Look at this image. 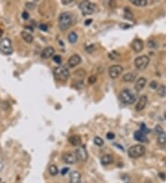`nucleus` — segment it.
<instances>
[{
	"mask_svg": "<svg viewBox=\"0 0 166 183\" xmlns=\"http://www.w3.org/2000/svg\"><path fill=\"white\" fill-rule=\"evenodd\" d=\"M73 23V17L70 12H63L58 19V24L61 30H65L70 28Z\"/></svg>",
	"mask_w": 166,
	"mask_h": 183,
	"instance_id": "f257e3e1",
	"label": "nucleus"
},
{
	"mask_svg": "<svg viewBox=\"0 0 166 183\" xmlns=\"http://www.w3.org/2000/svg\"><path fill=\"white\" fill-rule=\"evenodd\" d=\"M145 152H146V148L141 144L133 145L127 151V154L131 158H140L145 155Z\"/></svg>",
	"mask_w": 166,
	"mask_h": 183,
	"instance_id": "f03ea898",
	"label": "nucleus"
},
{
	"mask_svg": "<svg viewBox=\"0 0 166 183\" xmlns=\"http://www.w3.org/2000/svg\"><path fill=\"white\" fill-rule=\"evenodd\" d=\"M119 98L125 105L134 104L137 99L136 95L133 94L129 89H124L119 95Z\"/></svg>",
	"mask_w": 166,
	"mask_h": 183,
	"instance_id": "7ed1b4c3",
	"label": "nucleus"
},
{
	"mask_svg": "<svg viewBox=\"0 0 166 183\" xmlns=\"http://www.w3.org/2000/svg\"><path fill=\"white\" fill-rule=\"evenodd\" d=\"M54 75L56 80L61 81H65L69 80L70 73L69 70L65 67H56L54 70Z\"/></svg>",
	"mask_w": 166,
	"mask_h": 183,
	"instance_id": "20e7f679",
	"label": "nucleus"
},
{
	"mask_svg": "<svg viewBox=\"0 0 166 183\" xmlns=\"http://www.w3.org/2000/svg\"><path fill=\"white\" fill-rule=\"evenodd\" d=\"M79 8L80 9L81 13L84 16H87V15H91L94 13V11L96 9V5L90 1H83L79 5Z\"/></svg>",
	"mask_w": 166,
	"mask_h": 183,
	"instance_id": "39448f33",
	"label": "nucleus"
},
{
	"mask_svg": "<svg viewBox=\"0 0 166 183\" xmlns=\"http://www.w3.org/2000/svg\"><path fill=\"white\" fill-rule=\"evenodd\" d=\"M0 52L6 56L11 55L13 53L12 43L9 38H3L0 41Z\"/></svg>",
	"mask_w": 166,
	"mask_h": 183,
	"instance_id": "423d86ee",
	"label": "nucleus"
},
{
	"mask_svg": "<svg viewBox=\"0 0 166 183\" xmlns=\"http://www.w3.org/2000/svg\"><path fill=\"white\" fill-rule=\"evenodd\" d=\"M150 63V58L147 56H140L135 59V66L138 70H145Z\"/></svg>",
	"mask_w": 166,
	"mask_h": 183,
	"instance_id": "0eeeda50",
	"label": "nucleus"
},
{
	"mask_svg": "<svg viewBox=\"0 0 166 183\" xmlns=\"http://www.w3.org/2000/svg\"><path fill=\"white\" fill-rule=\"evenodd\" d=\"M124 71V68L120 65H114L109 68V75L112 79L118 78Z\"/></svg>",
	"mask_w": 166,
	"mask_h": 183,
	"instance_id": "6e6552de",
	"label": "nucleus"
},
{
	"mask_svg": "<svg viewBox=\"0 0 166 183\" xmlns=\"http://www.w3.org/2000/svg\"><path fill=\"white\" fill-rule=\"evenodd\" d=\"M155 131H156V133H157L158 143H159L161 146L165 145V143H166V134H165V132L163 131L162 128H161L160 125H157V126L155 127Z\"/></svg>",
	"mask_w": 166,
	"mask_h": 183,
	"instance_id": "1a4fd4ad",
	"label": "nucleus"
},
{
	"mask_svg": "<svg viewBox=\"0 0 166 183\" xmlns=\"http://www.w3.org/2000/svg\"><path fill=\"white\" fill-rule=\"evenodd\" d=\"M80 63H81V57L78 54L72 55L68 60V64H69V68H75V67L79 66Z\"/></svg>",
	"mask_w": 166,
	"mask_h": 183,
	"instance_id": "9d476101",
	"label": "nucleus"
},
{
	"mask_svg": "<svg viewBox=\"0 0 166 183\" xmlns=\"http://www.w3.org/2000/svg\"><path fill=\"white\" fill-rule=\"evenodd\" d=\"M75 155L77 156L78 160L80 161H86L88 159V152L87 150L85 149V147H79L76 150Z\"/></svg>",
	"mask_w": 166,
	"mask_h": 183,
	"instance_id": "9b49d317",
	"label": "nucleus"
},
{
	"mask_svg": "<svg viewBox=\"0 0 166 183\" xmlns=\"http://www.w3.org/2000/svg\"><path fill=\"white\" fill-rule=\"evenodd\" d=\"M63 160L66 164L73 165V164H75L77 162L78 159H77V156H76V155L74 154V152H66V154H65L63 156Z\"/></svg>",
	"mask_w": 166,
	"mask_h": 183,
	"instance_id": "f8f14e48",
	"label": "nucleus"
},
{
	"mask_svg": "<svg viewBox=\"0 0 166 183\" xmlns=\"http://www.w3.org/2000/svg\"><path fill=\"white\" fill-rule=\"evenodd\" d=\"M147 103H148V97L146 95H141L136 105V110L137 111H141L143 110L146 106H147Z\"/></svg>",
	"mask_w": 166,
	"mask_h": 183,
	"instance_id": "ddd939ff",
	"label": "nucleus"
},
{
	"mask_svg": "<svg viewBox=\"0 0 166 183\" xmlns=\"http://www.w3.org/2000/svg\"><path fill=\"white\" fill-rule=\"evenodd\" d=\"M132 48H133V50H134L136 53H140V52H141L142 50H143V47H144V45H143V42L140 40V39H135L134 41H133V43H132Z\"/></svg>",
	"mask_w": 166,
	"mask_h": 183,
	"instance_id": "4468645a",
	"label": "nucleus"
},
{
	"mask_svg": "<svg viewBox=\"0 0 166 183\" xmlns=\"http://www.w3.org/2000/svg\"><path fill=\"white\" fill-rule=\"evenodd\" d=\"M70 182L71 183H81V175L79 171L73 170L70 172Z\"/></svg>",
	"mask_w": 166,
	"mask_h": 183,
	"instance_id": "2eb2a0df",
	"label": "nucleus"
},
{
	"mask_svg": "<svg viewBox=\"0 0 166 183\" xmlns=\"http://www.w3.org/2000/svg\"><path fill=\"white\" fill-rule=\"evenodd\" d=\"M134 138H135V140H137V141H139V142H145L148 141L147 134H145L144 132H142L140 130L135 131V133H134Z\"/></svg>",
	"mask_w": 166,
	"mask_h": 183,
	"instance_id": "dca6fc26",
	"label": "nucleus"
},
{
	"mask_svg": "<svg viewBox=\"0 0 166 183\" xmlns=\"http://www.w3.org/2000/svg\"><path fill=\"white\" fill-rule=\"evenodd\" d=\"M146 83H147V80L145 78H143V77H140V78H139L137 80V81L135 83V89L138 92H140V91H141L145 87Z\"/></svg>",
	"mask_w": 166,
	"mask_h": 183,
	"instance_id": "f3484780",
	"label": "nucleus"
},
{
	"mask_svg": "<svg viewBox=\"0 0 166 183\" xmlns=\"http://www.w3.org/2000/svg\"><path fill=\"white\" fill-rule=\"evenodd\" d=\"M54 53H55V49L54 47L52 46H48L46 48H44L42 52V57L43 58H49L51 56H54Z\"/></svg>",
	"mask_w": 166,
	"mask_h": 183,
	"instance_id": "a211bd4d",
	"label": "nucleus"
},
{
	"mask_svg": "<svg viewBox=\"0 0 166 183\" xmlns=\"http://www.w3.org/2000/svg\"><path fill=\"white\" fill-rule=\"evenodd\" d=\"M114 162V157L112 155H104L102 158H101V163L104 166H108L110 164H112Z\"/></svg>",
	"mask_w": 166,
	"mask_h": 183,
	"instance_id": "6ab92c4d",
	"label": "nucleus"
},
{
	"mask_svg": "<svg viewBox=\"0 0 166 183\" xmlns=\"http://www.w3.org/2000/svg\"><path fill=\"white\" fill-rule=\"evenodd\" d=\"M69 142L73 145V146H79L81 143V139L79 135H73L69 138Z\"/></svg>",
	"mask_w": 166,
	"mask_h": 183,
	"instance_id": "aec40b11",
	"label": "nucleus"
},
{
	"mask_svg": "<svg viewBox=\"0 0 166 183\" xmlns=\"http://www.w3.org/2000/svg\"><path fill=\"white\" fill-rule=\"evenodd\" d=\"M21 37H22L23 40H24L26 43H28V44H30V43H32V41H33V36H32L30 34L25 32V30L21 32Z\"/></svg>",
	"mask_w": 166,
	"mask_h": 183,
	"instance_id": "412c9836",
	"label": "nucleus"
},
{
	"mask_svg": "<svg viewBox=\"0 0 166 183\" xmlns=\"http://www.w3.org/2000/svg\"><path fill=\"white\" fill-rule=\"evenodd\" d=\"M136 75H134L133 73H126L123 76V80L125 82H133L135 81Z\"/></svg>",
	"mask_w": 166,
	"mask_h": 183,
	"instance_id": "4be33fe9",
	"label": "nucleus"
},
{
	"mask_svg": "<svg viewBox=\"0 0 166 183\" xmlns=\"http://www.w3.org/2000/svg\"><path fill=\"white\" fill-rule=\"evenodd\" d=\"M130 1L137 7H145L148 4V0H130Z\"/></svg>",
	"mask_w": 166,
	"mask_h": 183,
	"instance_id": "5701e85b",
	"label": "nucleus"
},
{
	"mask_svg": "<svg viewBox=\"0 0 166 183\" xmlns=\"http://www.w3.org/2000/svg\"><path fill=\"white\" fill-rule=\"evenodd\" d=\"M157 93L160 96L164 97L166 95V86L164 85H160L157 88Z\"/></svg>",
	"mask_w": 166,
	"mask_h": 183,
	"instance_id": "b1692460",
	"label": "nucleus"
},
{
	"mask_svg": "<svg viewBox=\"0 0 166 183\" xmlns=\"http://www.w3.org/2000/svg\"><path fill=\"white\" fill-rule=\"evenodd\" d=\"M68 39H69V43L74 44V43H76V42L78 41V34H77L76 33H74V32H71V33L69 34Z\"/></svg>",
	"mask_w": 166,
	"mask_h": 183,
	"instance_id": "393cba45",
	"label": "nucleus"
},
{
	"mask_svg": "<svg viewBox=\"0 0 166 183\" xmlns=\"http://www.w3.org/2000/svg\"><path fill=\"white\" fill-rule=\"evenodd\" d=\"M74 75H75V77L79 78V81H82V79H84V77L86 75V71L83 70H78L77 71L74 72Z\"/></svg>",
	"mask_w": 166,
	"mask_h": 183,
	"instance_id": "a878e982",
	"label": "nucleus"
},
{
	"mask_svg": "<svg viewBox=\"0 0 166 183\" xmlns=\"http://www.w3.org/2000/svg\"><path fill=\"white\" fill-rule=\"evenodd\" d=\"M48 171L52 176H56L59 172V170H58V168L55 165H51L48 168Z\"/></svg>",
	"mask_w": 166,
	"mask_h": 183,
	"instance_id": "bb28decb",
	"label": "nucleus"
},
{
	"mask_svg": "<svg viewBox=\"0 0 166 183\" xmlns=\"http://www.w3.org/2000/svg\"><path fill=\"white\" fill-rule=\"evenodd\" d=\"M93 142H94L95 145H97V146H103L104 143V140H103L101 137H98V136H96V137L94 138Z\"/></svg>",
	"mask_w": 166,
	"mask_h": 183,
	"instance_id": "cd10ccee",
	"label": "nucleus"
},
{
	"mask_svg": "<svg viewBox=\"0 0 166 183\" xmlns=\"http://www.w3.org/2000/svg\"><path fill=\"white\" fill-rule=\"evenodd\" d=\"M125 18L127 20H133V14L130 11L129 8H125Z\"/></svg>",
	"mask_w": 166,
	"mask_h": 183,
	"instance_id": "c85d7f7f",
	"label": "nucleus"
},
{
	"mask_svg": "<svg viewBox=\"0 0 166 183\" xmlns=\"http://www.w3.org/2000/svg\"><path fill=\"white\" fill-rule=\"evenodd\" d=\"M108 56H109V58L112 59V60H115V59H117V58L119 57V55H118L115 51H112V52H110Z\"/></svg>",
	"mask_w": 166,
	"mask_h": 183,
	"instance_id": "c756f323",
	"label": "nucleus"
},
{
	"mask_svg": "<svg viewBox=\"0 0 166 183\" xmlns=\"http://www.w3.org/2000/svg\"><path fill=\"white\" fill-rule=\"evenodd\" d=\"M53 60L55 61V63H57V64H60V63L62 62V57H61V56L55 55V56H54V57H53Z\"/></svg>",
	"mask_w": 166,
	"mask_h": 183,
	"instance_id": "7c9ffc66",
	"label": "nucleus"
},
{
	"mask_svg": "<svg viewBox=\"0 0 166 183\" xmlns=\"http://www.w3.org/2000/svg\"><path fill=\"white\" fill-rule=\"evenodd\" d=\"M26 7L28 8V9H35L36 8V3H34V2H27L26 3Z\"/></svg>",
	"mask_w": 166,
	"mask_h": 183,
	"instance_id": "2f4dec72",
	"label": "nucleus"
},
{
	"mask_svg": "<svg viewBox=\"0 0 166 183\" xmlns=\"http://www.w3.org/2000/svg\"><path fill=\"white\" fill-rule=\"evenodd\" d=\"M97 81V77L95 75H91L90 78H89V83L90 84H94Z\"/></svg>",
	"mask_w": 166,
	"mask_h": 183,
	"instance_id": "473e14b6",
	"label": "nucleus"
},
{
	"mask_svg": "<svg viewBox=\"0 0 166 183\" xmlns=\"http://www.w3.org/2000/svg\"><path fill=\"white\" fill-rule=\"evenodd\" d=\"M86 50L88 51V53H92V52L95 50V46H94L93 45H88V46H86Z\"/></svg>",
	"mask_w": 166,
	"mask_h": 183,
	"instance_id": "72a5a7b5",
	"label": "nucleus"
},
{
	"mask_svg": "<svg viewBox=\"0 0 166 183\" xmlns=\"http://www.w3.org/2000/svg\"><path fill=\"white\" fill-rule=\"evenodd\" d=\"M39 28H40L42 30H44V32H47V30H48V26H47L46 24H44V23L40 24V25H39Z\"/></svg>",
	"mask_w": 166,
	"mask_h": 183,
	"instance_id": "f704fd0d",
	"label": "nucleus"
},
{
	"mask_svg": "<svg viewBox=\"0 0 166 183\" xmlns=\"http://www.w3.org/2000/svg\"><path fill=\"white\" fill-rule=\"evenodd\" d=\"M140 131H141L142 132H144L145 134H146V133H148V132L150 131V130H148V129L146 128L145 124H141V129H140Z\"/></svg>",
	"mask_w": 166,
	"mask_h": 183,
	"instance_id": "c9c22d12",
	"label": "nucleus"
},
{
	"mask_svg": "<svg viewBox=\"0 0 166 183\" xmlns=\"http://www.w3.org/2000/svg\"><path fill=\"white\" fill-rule=\"evenodd\" d=\"M106 137H107V139H109V140H113V139H115V134H114L113 132H108L107 135H106Z\"/></svg>",
	"mask_w": 166,
	"mask_h": 183,
	"instance_id": "e433bc0d",
	"label": "nucleus"
},
{
	"mask_svg": "<svg viewBox=\"0 0 166 183\" xmlns=\"http://www.w3.org/2000/svg\"><path fill=\"white\" fill-rule=\"evenodd\" d=\"M150 87L153 88V89H157V88H158V83H157L156 81H152V82L150 83Z\"/></svg>",
	"mask_w": 166,
	"mask_h": 183,
	"instance_id": "4c0bfd02",
	"label": "nucleus"
},
{
	"mask_svg": "<svg viewBox=\"0 0 166 183\" xmlns=\"http://www.w3.org/2000/svg\"><path fill=\"white\" fill-rule=\"evenodd\" d=\"M72 1H73V0H62V4H64V5H69V4H70Z\"/></svg>",
	"mask_w": 166,
	"mask_h": 183,
	"instance_id": "58836bf2",
	"label": "nucleus"
},
{
	"mask_svg": "<svg viewBox=\"0 0 166 183\" xmlns=\"http://www.w3.org/2000/svg\"><path fill=\"white\" fill-rule=\"evenodd\" d=\"M22 18H23L24 20H28V19H29V14H28V12L24 11V12L22 13Z\"/></svg>",
	"mask_w": 166,
	"mask_h": 183,
	"instance_id": "ea45409f",
	"label": "nucleus"
},
{
	"mask_svg": "<svg viewBox=\"0 0 166 183\" xmlns=\"http://www.w3.org/2000/svg\"><path fill=\"white\" fill-rule=\"evenodd\" d=\"M68 171H69V168H68V167H65V168H63V169L61 170V174H62V175H65V174L68 173Z\"/></svg>",
	"mask_w": 166,
	"mask_h": 183,
	"instance_id": "a19ab883",
	"label": "nucleus"
},
{
	"mask_svg": "<svg viewBox=\"0 0 166 183\" xmlns=\"http://www.w3.org/2000/svg\"><path fill=\"white\" fill-rule=\"evenodd\" d=\"M148 45H149V47H155V44H154L152 41H150V42L148 43Z\"/></svg>",
	"mask_w": 166,
	"mask_h": 183,
	"instance_id": "79ce46f5",
	"label": "nucleus"
},
{
	"mask_svg": "<svg viewBox=\"0 0 166 183\" xmlns=\"http://www.w3.org/2000/svg\"><path fill=\"white\" fill-rule=\"evenodd\" d=\"M91 22H92V20H91V19H89V20H87L85 21V24H86V25L88 26V25H90V24Z\"/></svg>",
	"mask_w": 166,
	"mask_h": 183,
	"instance_id": "37998d69",
	"label": "nucleus"
},
{
	"mask_svg": "<svg viewBox=\"0 0 166 183\" xmlns=\"http://www.w3.org/2000/svg\"><path fill=\"white\" fill-rule=\"evenodd\" d=\"M2 35H3V30L0 29V38L2 37Z\"/></svg>",
	"mask_w": 166,
	"mask_h": 183,
	"instance_id": "c03bdc74",
	"label": "nucleus"
},
{
	"mask_svg": "<svg viewBox=\"0 0 166 183\" xmlns=\"http://www.w3.org/2000/svg\"><path fill=\"white\" fill-rule=\"evenodd\" d=\"M160 177H161V178H162V179H165V175H163V174H161H161H160Z\"/></svg>",
	"mask_w": 166,
	"mask_h": 183,
	"instance_id": "a18cd8bd",
	"label": "nucleus"
},
{
	"mask_svg": "<svg viewBox=\"0 0 166 183\" xmlns=\"http://www.w3.org/2000/svg\"><path fill=\"white\" fill-rule=\"evenodd\" d=\"M148 183H151V182H148Z\"/></svg>",
	"mask_w": 166,
	"mask_h": 183,
	"instance_id": "49530a36",
	"label": "nucleus"
}]
</instances>
